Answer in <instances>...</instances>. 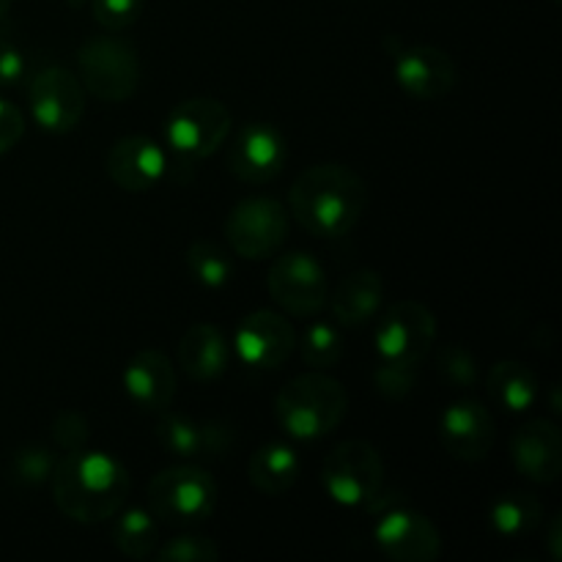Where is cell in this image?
<instances>
[{
  "mask_svg": "<svg viewBox=\"0 0 562 562\" xmlns=\"http://www.w3.org/2000/svg\"><path fill=\"white\" fill-rule=\"evenodd\" d=\"M80 82L102 102H126L140 88V58L119 36H91L77 49Z\"/></svg>",
  "mask_w": 562,
  "mask_h": 562,
  "instance_id": "obj_6",
  "label": "cell"
},
{
  "mask_svg": "<svg viewBox=\"0 0 562 562\" xmlns=\"http://www.w3.org/2000/svg\"><path fill=\"white\" fill-rule=\"evenodd\" d=\"M110 181L126 192H148L168 173V154L146 135L121 137L104 157Z\"/></svg>",
  "mask_w": 562,
  "mask_h": 562,
  "instance_id": "obj_18",
  "label": "cell"
},
{
  "mask_svg": "<svg viewBox=\"0 0 562 562\" xmlns=\"http://www.w3.org/2000/svg\"><path fill=\"white\" fill-rule=\"evenodd\" d=\"M25 135V115L16 104L0 99V157L16 146Z\"/></svg>",
  "mask_w": 562,
  "mask_h": 562,
  "instance_id": "obj_36",
  "label": "cell"
},
{
  "mask_svg": "<svg viewBox=\"0 0 562 562\" xmlns=\"http://www.w3.org/2000/svg\"><path fill=\"white\" fill-rule=\"evenodd\" d=\"M439 442L464 464H481L494 445V417L481 401H453L439 417Z\"/></svg>",
  "mask_w": 562,
  "mask_h": 562,
  "instance_id": "obj_16",
  "label": "cell"
},
{
  "mask_svg": "<svg viewBox=\"0 0 562 562\" xmlns=\"http://www.w3.org/2000/svg\"><path fill=\"white\" fill-rule=\"evenodd\" d=\"M143 3L146 0H91V11L104 31L119 33L140 20Z\"/></svg>",
  "mask_w": 562,
  "mask_h": 562,
  "instance_id": "obj_34",
  "label": "cell"
},
{
  "mask_svg": "<svg viewBox=\"0 0 562 562\" xmlns=\"http://www.w3.org/2000/svg\"><path fill=\"white\" fill-rule=\"evenodd\" d=\"M379 360L420 366L437 344V316L417 300H401L379 316L373 333Z\"/></svg>",
  "mask_w": 562,
  "mask_h": 562,
  "instance_id": "obj_8",
  "label": "cell"
},
{
  "mask_svg": "<svg viewBox=\"0 0 562 562\" xmlns=\"http://www.w3.org/2000/svg\"><path fill=\"white\" fill-rule=\"evenodd\" d=\"M486 390L499 409L510 415H525L541 398V382L525 362L503 360L492 366L486 376Z\"/></svg>",
  "mask_w": 562,
  "mask_h": 562,
  "instance_id": "obj_24",
  "label": "cell"
},
{
  "mask_svg": "<svg viewBox=\"0 0 562 562\" xmlns=\"http://www.w3.org/2000/svg\"><path fill=\"white\" fill-rule=\"evenodd\" d=\"M214 508H217V483L203 467H168L148 483V510L170 527L203 525L212 519Z\"/></svg>",
  "mask_w": 562,
  "mask_h": 562,
  "instance_id": "obj_4",
  "label": "cell"
},
{
  "mask_svg": "<svg viewBox=\"0 0 562 562\" xmlns=\"http://www.w3.org/2000/svg\"><path fill=\"white\" fill-rule=\"evenodd\" d=\"M27 104L31 115L42 130L53 135H66L77 130L86 115V88L75 71L64 66H44L27 82Z\"/></svg>",
  "mask_w": 562,
  "mask_h": 562,
  "instance_id": "obj_11",
  "label": "cell"
},
{
  "mask_svg": "<svg viewBox=\"0 0 562 562\" xmlns=\"http://www.w3.org/2000/svg\"><path fill=\"white\" fill-rule=\"evenodd\" d=\"M373 543L384 558L395 562H437L442 558V532L428 516L393 505L379 510L373 525Z\"/></svg>",
  "mask_w": 562,
  "mask_h": 562,
  "instance_id": "obj_12",
  "label": "cell"
},
{
  "mask_svg": "<svg viewBox=\"0 0 562 562\" xmlns=\"http://www.w3.org/2000/svg\"><path fill=\"white\" fill-rule=\"evenodd\" d=\"M228 108L220 99L192 97L176 104L165 119V143L181 162H201L212 157L231 135Z\"/></svg>",
  "mask_w": 562,
  "mask_h": 562,
  "instance_id": "obj_7",
  "label": "cell"
},
{
  "mask_svg": "<svg viewBox=\"0 0 562 562\" xmlns=\"http://www.w3.org/2000/svg\"><path fill=\"white\" fill-rule=\"evenodd\" d=\"M322 488L340 508H368L384 486L382 453L366 439L340 442L322 464Z\"/></svg>",
  "mask_w": 562,
  "mask_h": 562,
  "instance_id": "obj_5",
  "label": "cell"
},
{
  "mask_svg": "<svg viewBox=\"0 0 562 562\" xmlns=\"http://www.w3.org/2000/svg\"><path fill=\"white\" fill-rule=\"evenodd\" d=\"M27 77V58L14 38L0 33V88H14Z\"/></svg>",
  "mask_w": 562,
  "mask_h": 562,
  "instance_id": "obj_35",
  "label": "cell"
},
{
  "mask_svg": "<svg viewBox=\"0 0 562 562\" xmlns=\"http://www.w3.org/2000/svg\"><path fill=\"white\" fill-rule=\"evenodd\" d=\"M55 456L53 450L44 448V445H27V448L16 450L14 461H11V472L20 483L25 486H42L49 481L55 470Z\"/></svg>",
  "mask_w": 562,
  "mask_h": 562,
  "instance_id": "obj_30",
  "label": "cell"
},
{
  "mask_svg": "<svg viewBox=\"0 0 562 562\" xmlns=\"http://www.w3.org/2000/svg\"><path fill=\"white\" fill-rule=\"evenodd\" d=\"M231 355L234 351L223 329L209 322L192 324L179 340V362L195 382H214L223 376L231 366Z\"/></svg>",
  "mask_w": 562,
  "mask_h": 562,
  "instance_id": "obj_22",
  "label": "cell"
},
{
  "mask_svg": "<svg viewBox=\"0 0 562 562\" xmlns=\"http://www.w3.org/2000/svg\"><path fill=\"white\" fill-rule=\"evenodd\" d=\"M300 357L313 371H327L335 368L344 357V335L333 322L307 324L300 338Z\"/></svg>",
  "mask_w": 562,
  "mask_h": 562,
  "instance_id": "obj_28",
  "label": "cell"
},
{
  "mask_svg": "<svg viewBox=\"0 0 562 562\" xmlns=\"http://www.w3.org/2000/svg\"><path fill=\"white\" fill-rule=\"evenodd\" d=\"M289 162V143L269 121H247L234 132L228 146V168L245 184H269Z\"/></svg>",
  "mask_w": 562,
  "mask_h": 562,
  "instance_id": "obj_13",
  "label": "cell"
},
{
  "mask_svg": "<svg viewBox=\"0 0 562 562\" xmlns=\"http://www.w3.org/2000/svg\"><path fill=\"white\" fill-rule=\"evenodd\" d=\"M187 269L192 280L203 289H223L234 278V261L228 252L212 239H195L187 250Z\"/></svg>",
  "mask_w": 562,
  "mask_h": 562,
  "instance_id": "obj_27",
  "label": "cell"
},
{
  "mask_svg": "<svg viewBox=\"0 0 562 562\" xmlns=\"http://www.w3.org/2000/svg\"><path fill=\"white\" fill-rule=\"evenodd\" d=\"M543 519V505L530 492H508L488 508V527L499 538H521L536 530Z\"/></svg>",
  "mask_w": 562,
  "mask_h": 562,
  "instance_id": "obj_26",
  "label": "cell"
},
{
  "mask_svg": "<svg viewBox=\"0 0 562 562\" xmlns=\"http://www.w3.org/2000/svg\"><path fill=\"white\" fill-rule=\"evenodd\" d=\"M53 442L58 445L64 453H75V450L88 448V439H91V426H88V417L77 409H64L55 415L53 426Z\"/></svg>",
  "mask_w": 562,
  "mask_h": 562,
  "instance_id": "obj_33",
  "label": "cell"
},
{
  "mask_svg": "<svg viewBox=\"0 0 562 562\" xmlns=\"http://www.w3.org/2000/svg\"><path fill=\"white\" fill-rule=\"evenodd\" d=\"M154 558L157 562H220L223 552L217 543L203 536H179L157 547Z\"/></svg>",
  "mask_w": 562,
  "mask_h": 562,
  "instance_id": "obj_31",
  "label": "cell"
},
{
  "mask_svg": "<svg viewBox=\"0 0 562 562\" xmlns=\"http://www.w3.org/2000/svg\"><path fill=\"white\" fill-rule=\"evenodd\" d=\"M124 393L140 412L162 415L173 406L176 371L173 362L157 349H143L132 357L121 373Z\"/></svg>",
  "mask_w": 562,
  "mask_h": 562,
  "instance_id": "obj_20",
  "label": "cell"
},
{
  "mask_svg": "<svg viewBox=\"0 0 562 562\" xmlns=\"http://www.w3.org/2000/svg\"><path fill=\"white\" fill-rule=\"evenodd\" d=\"M510 461L521 477L552 486L562 475V434L547 417L525 423L510 437Z\"/></svg>",
  "mask_w": 562,
  "mask_h": 562,
  "instance_id": "obj_19",
  "label": "cell"
},
{
  "mask_svg": "<svg viewBox=\"0 0 562 562\" xmlns=\"http://www.w3.org/2000/svg\"><path fill=\"white\" fill-rule=\"evenodd\" d=\"M395 82L401 91L420 102H437L448 97L459 82V66L445 49L415 44L395 53Z\"/></svg>",
  "mask_w": 562,
  "mask_h": 562,
  "instance_id": "obj_15",
  "label": "cell"
},
{
  "mask_svg": "<svg viewBox=\"0 0 562 562\" xmlns=\"http://www.w3.org/2000/svg\"><path fill=\"white\" fill-rule=\"evenodd\" d=\"M349 412V395L338 379L324 371L294 376L274 398V420L285 437L296 442H316L329 437Z\"/></svg>",
  "mask_w": 562,
  "mask_h": 562,
  "instance_id": "obj_3",
  "label": "cell"
},
{
  "mask_svg": "<svg viewBox=\"0 0 562 562\" xmlns=\"http://www.w3.org/2000/svg\"><path fill=\"white\" fill-rule=\"evenodd\" d=\"M9 9H11V0H0V25H3L5 16H9Z\"/></svg>",
  "mask_w": 562,
  "mask_h": 562,
  "instance_id": "obj_38",
  "label": "cell"
},
{
  "mask_svg": "<svg viewBox=\"0 0 562 562\" xmlns=\"http://www.w3.org/2000/svg\"><path fill=\"white\" fill-rule=\"evenodd\" d=\"M296 349V329L283 313H247L234 333V355L241 366L256 371H274L285 366Z\"/></svg>",
  "mask_w": 562,
  "mask_h": 562,
  "instance_id": "obj_14",
  "label": "cell"
},
{
  "mask_svg": "<svg viewBox=\"0 0 562 562\" xmlns=\"http://www.w3.org/2000/svg\"><path fill=\"white\" fill-rule=\"evenodd\" d=\"M384 283L379 272L373 269H357L346 274L338 283L335 294L329 296L327 305L333 311V318L344 329H360L371 324L382 311Z\"/></svg>",
  "mask_w": 562,
  "mask_h": 562,
  "instance_id": "obj_21",
  "label": "cell"
},
{
  "mask_svg": "<svg viewBox=\"0 0 562 562\" xmlns=\"http://www.w3.org/2000/svg\"><path fill=\"white\" fill-rule=\"evenodd\" d=\"M420 366H404V362H384L379 360L376 373H373V387L382 398L404 401L415 393Z\"/></svg>",
  "mask_w": 562,
  "mask_h": 562,
  "instance_id": "obj_29",
  "label": "cell"
},
{
  "mask_svg": "<svg viewBox=\"0 0 562 562\" xmlns=\"http://www.w3.org/2000/svg\"><path fill=\"white\" fill-rule=\"evenodd\" d=\"M547 547H549V554H552V560L560 562L562 560V525H560V516H554L552 525H549Z\"/></svg>",
  "mask_w": 562,
  "mask_h": 562,
  "instance_id": "obj_37",
  "label": "cell"
},
{
  "mask_svg": "<svg viewBox=\"0 0 562 562\" xmlns=\"http://www.w3.org/2000/svg\"><path fill=\"white\" fill-rule=\"evenodd\" d=\"M269 296L289 316H316L327 307L329 285L322 261L313 252H285L272 263L267 278Z\"/></svg>",
  "mask_w": 562,
  "mask_h": 562,
  "instance_id": "obj_10",
  "label": "cell"
},
{
  "mask_svg": "<svg viewBox=\"0 0 562 562\" xmlns=\"http://www.w3.org/2000/svg\"><path fill=\"white\" fill-rule=\"evenodd\" d=\"M225 239L236 256L263 261L289 239V212L278 198H247L231 209L225 220Z\"/></svg>",
  "mask_w": 562,
  "mask_h": 562,
  "instance_id": "obj_9",
  "label": "cell"
},
{
  "mask_svg": "<svg viewBox=\"0 0 562 562\" xmlns=\"http://www.w3.org/2000/svg\"><path fill=\"white\" fill-rule=\"evenodd\" d=\"M302 461L291 445L269 442L258 448L247 461V477H250L252 488H258L267 497H280V494L291 492L296 481H300Z\"/></svg>",
  "mask_w": 562,
  "mask_h": 562,
  "instance_id": "obj_23",
  "label": "cell"
},
{
  "mask_svg": "<svg viewBox=\"0 0 562 562\" xmlns=\"http://www.w3.org/2000/svg\"><path fill=\"white\" fill-rule=\"evenodd\" d=\"M53 503L77 525H99L124 508L130 494V472L115 456L82 448L64 453L49 475Z\"/></svg>",
  "mask_w": 562,
  "mask_h": 562,
  "instance_id": "obj_1",
  "label": "cell"
},
{
  "mask_svg": "<svg viewBox=\"0 0 562 562\" xmlns=\"http://www.w3.org/2000/svg\"><path fill=\"white\" fill-rule=\"evenodd\" d=\"M157 442L170 456L184 461L198 459H220L228 453L234 445V431L220 420H195V417L176 415V412H162L157 420Z\"/></svg>",
  "mask_w": 562,
  "mask_h": 562,
  "instance_id": "obj_17",
  "label": "cell"
},
{
  "mask_svg": "<svg viewBox=\"0 0 562 562\" xmlns=\"http://www.w3.org/2000/svg\"><path fill=\"white\" fill-rule=\"evenodd\" d=\"M289 206L307 234L338 239L351 234L366 214L368 187L346 165H311L291 187Z\"/></svg>",
  "mask_w": 562,
  "mask_h": 562,
  "instance_id": "obj_2",
  "label": "cell"
},
{
  "mask_svg": "<svg viewBox=\"0 0 562 562\" xmlns=\"http://www.w3.org/2000/svg\"><path fill=\"white\" fill-rule=\"evenodd\" d=\"M113 530L110 541L124 558L130 560H148L154 558L159 547V525L157 516L146 508H121L113 516Z\"/></svg>",
  "mask_w": 562,
  "mask_h": 562,
  "instance_id": "obj_25",
  "label": "cell"
},
{
  "mask_svg": "<svg viewBox=\"0 0 562 562\" xmlns=\"http://www.w3.org/2000/svg\"><path fill=\"white\" fill-rule=\"evenodd\" d=\"M437 371L439 376L448 384H456V387H475L477 379H481V371H477V360L461 346H448V349L439 351L437 357Z\"/></svg>",
  "mask_w": 562,
  "mask_h": 562,
  "instance_id": "obj_32",
  "label": "cell"
}]
</instances>
